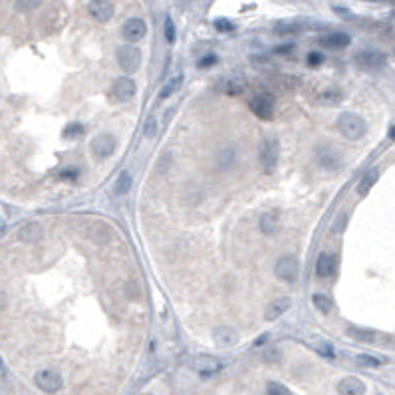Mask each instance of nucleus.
I'll list each match as a JSON object with an SVG mask.
<instances>
[{"instance_id": "14", "label": "nucleus", "mask_w": 395, "mask_h": 395, "mask_svg": "<svg viewBox=\"0 0 395 395\" xmlns=\"http://www.w3.org/2000/svg\"><path fill=\"white\" fill-rule=\"evenodd\" d=\"M193 369L197 371L199 375L209 377V375H213V373H217L221 369V362L215 360V358H211V356H201V358H197L193 362Z\"/></svg>"}, {"instance_id": "22", "label": "nucleus", "mask_w": 395, "mask_h": 395, "mask_svg": "<svg viewBox=\"0 0 395 395\" xmlns=\"http://www.w3.org/2000/svg\"><path fill=\"white\" fill-rule=\"evenodd\" d=\"M278 227H280V223H278V217L274 213H264L262 217H260V231L264 234H268V236L276 234Z\"/></svg>"}, {"instance_id": "23", "label": "nucleus", "mask_w": 395, "mask_h": 395, "mask_svg": "<svg viewBox=\"0 0 395 395\" xmlns=\"http://www.w3.org/2000/svg\"><path fill=\"white\" fill-rule=\"evenodd\" d=\"M246 90V80L242 76H232L225 82V92L229 96H240Z\"/></svg>"}, {"instance_id": "35", "label": "nucleus", "mask_w": 395, "mask_h": 395, "mask_svg": "<svg viewBox=\"0 0 395 395\" xmlns=\"http://www.w3.org/2000/svg\"><path fill=\"white\" fill-rule=\"evenodd\" d=\"M268 395H290L282 383H268Z\"/></svg>"}, {"instance_id": "10", "label": "nucleus", "mask_w": 395, "mask_h": 395, "mask_svg": "<svg viewBox=\"0 0 395 395\" xmlns=\"http://www.w3.org/2000/svg\"><path fill=\"white\" fill-rule=\"evenodd\" d=\"M111 94H113V98L117 101H129L135 96V82L129 80V78L115 80V84L111 88Z\"/></svg>"}, {"instance_id": "7", "label": "nucleus", "mask_w": 395, "mask_h": 395, "mask_svg": "<svg viewBox=\"0 0 395 395\" xmlns=\"http://www.w3.org/2000/svg\"><path fill=\"white\" fill-rule=\"evenodd\" d=\"M92 153H94V157L101 161V159H105V157H109L113 151H115V137L113 135H109V133H101L98 137H94V141H92Z\"/></svg>"}, {"instance_id": "26", "label": "nucleus", "mask_w": 395, "mask_h": 395, "mask_svg": "<svg viewBox=\"0 0 395 395\" xmlns=\"http://www.w3.org/2000/svg\"><path fill=\"white\" fill-rule=\"evenodd\" d=\"M181 82H183V78L181 76H175V78H171L167 84L163 86V90H161V94H159V98L161 99H167L169 96H173L179 88H181Z\"/></svg>"}, {"instance_id": "44", "label": "nucleus", "mask_w": 395, "mask_h": 395, "mask_svg": "<svg viewBox=\"0 0 395 395\" xmlns=\"http://www.w3.org/2000/svg\"><path fill=\"white\" fill-rule=\"evenodd\" d=\"M0 365H2V362H0Z\"/></svg>"}, {"instance_id": "45", "label": "nucleus", "mask_w": 395, "mask_h": 395, "mask_svg": "<svg viewBox=\"0 0 395 395\" xmlns=\"http://www.w3.org/2000/svg\"><path fill=\"white\" fill-rule=\"evenodd\" d=\"M147 395H149V393H147Z\"/></svg>"}, {"instance_id": "32", "label": "nucleus", "mask_w": 395, "mask_h": 395, "mask_svg": "<svg viewBox=\"0 0 395 395\" xmlns=\"http://www.w3.org/2000/svg\"><path fill=\"white\" fill-rule=\"evenodd\" d=\"M358 363L360 365H365V367H379L381 365V360L373 358V356H358Z\"/></svg>"}, {"instance_id": "15", "label": "nucleus", "mask_w": 395, "mask_h": 395, "mask_svg": "<svg viewBox=\"0 0 395 395\" xmlns=\"http://www.w3.org/2000/svg\"><path fill=\"white\" fill-rule=\"evenodd\" d=\"M338 393L340 395H363L365 393V385L362 379L358 377H344L338 383Z\"/></svg>"}, {"instance_id": "9", "label": "nucleus", "mask_w": 395, "mask_h": 395, "mask_svg": "<svg viewBox=\"0 0 395 395\" xmlns=\"http://www.w3.org/2000/svg\"><path fill=\"white\" fill-rule=\"evenodd\" d=\"M123 38L127 42H139L145 34H147V26L141 18H129L125 24H123Z\"/></svg>"}, {"instance_id": "31", "label": "nucleus", "mask_w": 395, "mask_h": 395, "mask_svg": "<svg viewBox=\"0 0 395 395\" xmlns=\"http://www.w3.org/2000/svg\"><path fill=\"white\" fill-rule=\"evenodd\" d=\"M175 38H177V34H175V24H173L171 18H167V20H165V40H167L169 44H173Z\"/></svg>"}, {"instance_id": "30", "label": "nucleus", "mask_w": 395, "mask_h": 395, "mask_svg": "<svg viewBox=\"0 0 395 395\" xmlns=\"http://www.w3.org/2000/svg\"><path fill=\"white\" fill-rule=\"evenodd\" d=\"M232 161H234V149H225V151L219 155V165H221L223 169L231 167Z\"/></svg>"}, {"instance_id": "17", "label": "nucleus", "mask_w": 395, "mask_h": 395, "mask_svg": "<svg viewBox=\"0 0 395 395\" xmlns=\"http://www.w3.org/2000/svg\"><path fill=\"white\" fill-rule=\"evenodd\" d=\"M316 101L320 105H330V107L332 105H338V103L344 101V90H340V88H324L316 96Z\"/></svg>"}, {"instance_id": "33", "label": "nucleus", "mask_w": 395, "mask_h": 395, "mask_svg": "<svg viewBox=\"0 0 395 395\" xmlns=\"http://www.w3.org/2000/svg\"><path fill=\"white\" fill-rule=\"evenodd\" d=\"M217 64V56L215 54H207V56H203L201 60L197 62V68H201V70H205V68H211Z\"/></svg>"}, {"instance_id": "12", "label": "nucleus", "mask_w": 395, "mask_h": 395, "mask_svg": "<svg viewBox=\"0 0 395 395\" xmlns=\"http://www.w3.org/2000/svg\"><path fill=\"white\" fill-rule=\"evenodd\" d=\"M288 308H290V298H286V296L276 298V300H272V302L266 306V310H264V320L274 322V320H278L284 312H288Z\"/></svg>"}, {"instance_id": "34", "label": "nucleus", "mask_w": 395, "mask_h": 395, "mask_svg": "<svg viewBox=\"0 0 395 395\" xmlns=\"http://www.w3.org/2000/svg\"><path fill=\"white\" fill-rule=\"evenodd\" d=\"M66 137H80V135H84V127L80 125V123H70L66 127V131H64Z\"/></svg>"}, {"instance_id": "21", "label": "nucleus", "mask_w": 395, "mask_h": 395, "mask_svg": "<svg viewBox=\"0 0 395 395\" xmlns=\"http://www.w3.org/2000/svg\"><path fill=\"white\" fill-rule=\"evenodd\" d=\"M348 336L354 338V340H358V342H362V344H373L379 338L377 332L365 330V328H348Z\"/></svg>"}, {"instance_id": "6", "label": "nucleus", "mask_w": 395, "mask_h": 395, "mask_svg": "<svg viewBox=\"0 0 395 395\" xmlns=\"http://www.w3.org/2000/svg\"><path fill=\"white\" fill-rule=\"evenodd\" d=\"M274 274H276V278H280L284 282H296L298 276H300L298 258H294V256H282V258H278V262L274 266Z\"/></svg>"}, {"instance_id": "28", "label": "nucleus", "mask_w": 395, "mask_h": 395, "mask_svg": "<svg viewBox=\"0 0 395 395\" xmlns=\"http://www.w3.org/2000/svg\"><path fill=\"white\" fill-rule=\"evenodd\" d=\"M314 350L320 354V356H324V358H336V352H334V348L330 346V344H326V342H316L314 344Z\"/></svg>"}, {"instance_id": "27", "label": "nucleus", "mask_w": 395, "mask_h": 395, "mask_svg": "<svg viewBox=\"0 0 395 395\" xmlns=\"http://www.w3.org/2000/svg\"><path fill=\"white\" fill-rule=\"evenodd\" d=\"M312 302H314V306H316L322 314H330V312H332V308H334L332 300H330L326 294H316V296L312 298Z\"/></svg>"}, {"instance_id": "5", "label": "nucleus", "mask_w": 395, "mask_h": 395, "mask_svg": "<svg viewBox=\"0 0 395 395\" xmlns=\"http://www.w3.org/2000/svg\"><path fill=\"white\" fill-rule=\"evenodd\" d=\"M38 389H42L44 393H56L62 389V375L54 369H42L36 373L34 377Z\"/></svg>"}, {"instance_id": "38", "label": "nucleus", "mask_w": 395, "mask_h": 395, "mask_svg": "<svg viewBox=\"0 0 395 395\" xmlns=\"http://www.w3.org/2000/svg\"><path fill=\"white\" fill-rule=\"evenodd\" d=\"M215 28H217V30H221V32H231L232 24L229 22V20H217V22H215Z\"/></svg>"}, {"instance_id": "41", "label": "nucleus", "mask_w": 395, "mask_h": 395, "mask_svg": "<svg viewBox=\"0 0 395 395\" xmlns=\"http://www.w3.org/2000/svg\"><path fill=\"white\" fill-rule=\"evenodd\" d=\"M346 221H348V219H346V215H340L338 223L334 225V232H340V229H342V227H346Z\"/></svg>"}, {"instance_id": "42", "label": "nucleus", "mask_w": 395, "mask_h": 395, "mask_svg": "<svg viewBox=\"0 0 395 395\" xmlns=\"http://www.w3.org/2000/svg\"><path fill=\"white\" fill-rule=\"evenodd\" d=\"M76 175H78V171H74V169H70V171H62V179H76Z\"/></svg>"}, {"instance_id": "4", "label": "nucleus", "mask_w": 395, "mask_h": 395, "mask_svg": "<svg viewBox=\"0 0 395 395\" xmlns=\"http://www.w3.org/2000/svg\"><path fill=\"white\" fill-rule=\"evenodd\" d=\"M115 58H117V64L121 68L123 74H133L137 68H139V60H141V54L137 48L133 46H119L117 52H115Z\"/></svg>"}, {"instance_id": "40", "label": "nucleus", "mask_w": 395, "mask_h": 395, "mask_svg": "<svg viewBox=\"0 0 395 395\" xmlns=\"http://www.w3.org/2000/svg\"><path fill=\"white\" fill-rule=\"evenodd\" d=\"M264 360H266V362H276V360H280V354L274 352V350H272V352H266V354H264Z\"/></svg>"}, {"instance_id": "20", "label": "nucleus", "mask_w": 395, "mask_h": 395, "mask_svg": "<svg viewBox=\"0 0 395 395\" xmlns=\"http://www.w3.org/2000/svg\"><path fill=\"white\" fill-rule=\"evenodd\" d=\"M377 179H379V169H369V171L362 177L360 185H358V193H360L362 197H365V195L371 191V187L377 183Z\"/></svg>"}, {"instance_id": "11", "label": "nucleus", "mask_w": 395, "mask_h": 395, "mask_svg": "<svg viewBox=\"0 0 395 395\" xmlns=\"http://www.w3.org/2000/svg\"><path fill=\"white\" fill-rule=\"evenodd\" d=\"M90 14L98 20V22H107L113 16V4L109 0H92L88 6Z\"/></svg>"}, {"instance_id": "25", "label": "nucleus", "mask_w": 395, "mask_h": 395, "mask_svg": "<svg viewBox=\"0 0 395 395\" xmlns=\"http://www.w3.org/2000/svg\"><path fill=\"white\" fill-rule=\"evenodd\" d=\"M131 185H133L131 173H129V171H121V175H119L117 181H115V193H117V195H125V193L131 189Z\"/></svg>"}, {"instance_id": "1", "label": "nucleus", "mask_w": 395, "mask_h": 395, "mask_svg": "<svg viewBox=\"0 0 395 395\" xmlns=\"http://www.w3.org/2000/svg\"><path fill=\"white\" fill-rule=\"evenodd\" d=\"M280 157V143L274 135H266L258 145V159L266 173H274Z\"/></svg>"}, {"instance_id": "37", "label": "nucleus", "mask_w": 395, "mask_h": 395, "mask_svg": "<svg viewBox=\"0 0 395 395\" xmlns=\"http://www.w3.org/2000/svg\"><path fill=\"white\" fill-rule=\"evenodd\" d=\"M322 62H324V56H322V54H316V52H314V54H310V56H308V64H310L312 68L320 66Z\"/></svg>"}, {"instance_id": "19", "label": "nucleus", "mask_w": 395, "mask_h": 395, "mask_svg": "<svg viewBox=\"0 0 395 395\" xmlns=\"http://www.w3.org/2000/svg\"><path fill=\"white\" fill-rule=\"evenodd\" d=\"M320 44L330 48V50H340V48H346L350 44V36L344 32H332L324 38H320Z\"/></svg>"}, {"instance_id": "2", "label": "nucleus", "mask_w": 395, "mask_h": 395, "mask_svg": "<svg viewBox=\"0 0 395 395\" xmlns=\"http://www.w3.org/2000/svg\"><path fill=\"white\" fill-rule=\"evenodd\" d=\"M365 121L356 113H342L338 117V131L350 141H358L365 135Z\"/></svg>"}, {"instance_id": "8", "label": "nucleus", "mask_w": 395, "mask_h": 395, "mask_svg": "<svg viewBox=\"0 0 395 395\" xmlns=\"http://www.w3.org/2000/svg\"><path fill=\"white\" fill-rule=\"evenodd\" d=\"M356 64L362 70H379L385 64V54L377 52V50H363L360 54H356Z\"/></svg>"}, {"instance_id": "13", "label": "nucleus", "mask_w": 395, "mask_h": 395, "mask_svg": "<svg viewBox=\"0 0 395 395\" xmlns=\"http://www.w3.org/2000/svg\"><path fill=\"white\" fill-rule=\"evenodd\" d=\"M316 159H318V165L322 169H338L342 165V159H340V153L332 147H320L318 153H316Z\"/></svg>"}, {"instance_id": "18", "label": "nucleus", "mask_w": 395, "mask_h": 395, "mask_svg": "<svg viewBox=\"0 0 395 395\" xmlns=\"http://www.w3.org/2000/svg\"><path fill=\"white\" fill-rule=\"evenodd\" d=\"M213 340H215V344H217V346L227 348V346H232V344H236V342H238V334H236L232 328L223 326V328H217L215 332H213Z\"/></svg>"}, {"instance_id": "39", "label": "nucleus", "mask_w": 395, "mask_h": 395, "mask_svg": "<svg viewBox=\"0 0 395 395\" xmlns=\"http://www.w3.org/2000/svg\"><path fill=\"white\" fill-rule=\"evenodd\" d=\"M135 284H137L135 280H129V282L125 284V292H127V296L131 298V300H135V298H137V292L133 290V288H135Z\"/></svg>"}, {"instance_id": "36", "label": "nucleus", "mask_w": 395, "mask_h": 395, "mask_svg": "<svg viewBox=\"0 0 395 395\" xmlns=\"http://www.w3.org/2000/svg\"><path fill=\"white\" fill-rule=\"evenodd\" d=\"M143 133H145V137H149V139H151V137L157 133V123H155V117H149V119H147Z\"/></svg>"}, {"instance_id": "29", "label": "nucleus", "mask_w": 395, "mask_h": 395, "mask_svg": "<svg viewBox=\"0 0 395 395\" xmlns=\"http://www.w3.org/2000/svg\"><path fill=\"white\" fill-rule=\"evenodd\" d=\"M42 0H16V10L18 12H30L34 8L40 6Z\"/></svg>"}, {"instance_id": "43", "label": "nucleus", "mask_w": 395, "mask_h": 395, "mask_svg": "<svg viewBox=\"0 0 395 395\" xmlns=\"http://www.w3.org/2000/svg\"><path fill=\"white\" fill-rule=\"evenodd\" d=\"M389 137H391V139H395V127H391V131H389Z\"/></svg>"}, {"instance_id": "3", "label": "nucleus", "mask_w": 395, "mask_h": 395, "mask_svg": "<svg viewBox=\"0 0 395 395\" xmlns=\"http://www.w3.org/2000/svg\"><path fill=\"white\" fill-rule=\"evenodd\" d=\"M248 105H250L252 113L256 117H260V119H272V115H274V98L268 92L254 94L250 98V101H248Z\"/></svg>"}, {"instance_id": "16", "label": "nucleus", "mask_w": 395, "mask_h": 395, "mask_svg": "<svg viewBox=\"0 0 395 395\" xmlns=\"http://www.w3.org/2000/svg\"><path fill=\"white\" fill-rule=\"evenodd\" d=\"M334 272H336V258L328 252H322L316 260V274L320 278H332Z\"/></svg>"}, {"instance_id": "24", "label": "nucleus", "mask_w": 395, "mask_h": 395, "mask_svg": "<svg viewBox=\"0 0 395 395\" xmlns=\"http://www.w3.org/2000/svg\"><path fill=\"white\" fill-rule=\"evenodd\" d=\"M18 236H20L24 242H34V240H38V238L42 236V227L36 225V223H28V225H24V227L20 229Z\"/></svg>"}]
</instances>
